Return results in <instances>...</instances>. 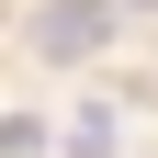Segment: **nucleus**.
Listing matches in <instances>:
<instances>
[{"mask_svg": "<svg viewBox=\"0 0 158 158\" xmlns=\"http://www.w3.org/2000/svg\"><path fill=\"white\" fill-rule=\"evenodd\" d=\"M113 23H124L113 0H45V11H34V56H45V68H79V56L113 45Z\"/></svg>", "mask_w": 158, "mask_h": 158, "instance_id": "nucleus-1", "label": "nucleus"}, {"mask_svg": "<svg viewBox=\"0 0 158 158\" xmlns=\"http://www.w3.org/2000/svg\"><path fill=\"white\" fill-rule=\"evenodd\" d=\"M113 147H124V113H113V102H90V113L68 124V158H113Z\"/></svg>", "mask_w": 158, "mask_h": 158, "instance_id": "nucleus-2", "label": "nucleus"}, {"mask_svg": "<svg viewBox=\"0 0 158 158\" xmlns=\"http://www.w3.org/2000/svg\"><path fill=\"white\" fill-rule=\"evenodd\" d=\"M45 147H56L45 113H0V158H45Z\"/></svg>", "mask_w": 158, "mask_h": 158, "instance_id": "nucleus-3", "label": "nucleus"}, {"mask_svg": "<svg viewBox=\"0 0 158 158\" xmlns=\"http://www.w3.org/2000/svg\"><path fill=\"white\" fill-rule=\"evenodd\" d=\"M113 11H158V0H113Z\"/></svg>", "mask_w": 158, "mask_h": 158, "instance_id": "nucleus-4", "label": "nucleus"}]
</instances>
